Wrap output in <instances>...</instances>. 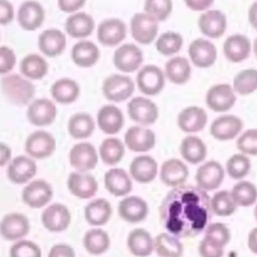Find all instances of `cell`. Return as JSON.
<instances>
[{
	"label": "cell",
	"instance_id": "18",
	"mask_svg": "<svg viewBox=\"0 0 257 257\" xmlns=\"http://www.w3.org/2000/svg\"><path fill=\"white\" fill-rule=\"evenodd\" d=\"M225 171L222 165L212 160L205 162L197 169L195 180L198 188L209 192L218 189L223 183Z\"/></svg>",
	"mask_w": 257,
	"mask_h": 257
},
{
	"label": "cell",
	"instance_id": "11",
	"mask_svg": "<svg viewBox=\"0 0 257 257\" xmlns=\"http://www.w3.org/2000/svg\"><path fill=\"white\" fill-rule=\"evenodd\" d=\"M130 27L133 38L137 42L147 45L156 39L159 22L146 12H138L131 18Z\"/></svg>",
	"mask_w": 257,
	"mask_h": 257
},
{
	"label": "cell",
	"instance_id": "64",
	"mask_svg": "<svg viewBox=\"0 0 257 257\" xmlns=\"http://www.w3.org/2000/svg\"><path fill=\"white\" fill-rule=\"evenodd\" d=\"M0 38H1V33H0Z\"/></svg>",
	"mask_w": 257,
	"mask_h": 257
},
{
	"label": "cell",
	"instance_id": "14",
	"mask_svg": "<svg viewBox=\"0 0 257 257\" xmlns=\"http://www.w3.org/2000/svg\"><path fill=\"white\" fill-rule=\"evenodd\" d=\"M30 231L29 219L21 213H8L0 220V235L7 241L23 239Z\"/></svg>",
	"mask_w": 257,
	"mask_h": 257
},
{
	"label": "cell",
	"instance_id": "47",
	"mask_svg": "<svg viewBox=\"0 0 257 257\" xmlns=\"http://www.w3.org/2000/svg\"><path fill=\"white\" fill-rule=\"evenodd\" d=\"M183 43L184 39L180 33L176 31H166L158 37L156 48L160 54L164 56H172L181 50Z\"/></svg>",
	"mask_w": 257,
	"mask_h": 257
},
{
	"label": "cell",
	"instance_id": "51",
	"mask_svg": "<svg viewBox=\"0 0 257 257\" xmlns=\"http://www.w3.org/2000/svg\"><path fill=\"white\" fill-rule=\"evenodd\" d=\"M238 151L246 156H257V128H248L236 142Z\"/></svg>",
	"mask_w": 257,
	"mask_h": 257
},
{
	"label": "cell",
	"instance_id": "13",
	"mask_svg": "<svg viewBox=\"0 0 257 257\" xmlns=\"http://www.w3.org/2000/svg\"><path fill=\"white\" fill-rule=\"evenodd\" d=\"M236 99V92L228 83H218L212 85L207 90L205 96L207 106L216 112L228 111L234 106Z\"/></svg>",
	"mask_w": 257,
	"mask_h": 257
},
{
	"label": "cell",
	"instance_id": "2",
	"mask_svg": "<svg viewBox=\"0 0 257 257\" xmlns=\"http://www.w3.org/2000/svg\"><path fill=\"white\" fill-rule=\"evenodd\" d=\"M0 90L7 101L17 106L28 105L35 95L32 81L17 73L3 75L0 79Z\"/></svg>",
	"mask_w": 257,
	"mask_h": 257
},
{
	"label": "cell",
	"instance_id": "56",
	"mask_svg": "<svg viewBox=\"0 0 257 257\" xmlns=\"http://www.w3.org/2000/svg\"><path fill=\"white\" fill-rule=\"evenodd\" d=\"M86 0H57V6L60 11L68 14L78 12L85 4Z\"/></svg>",
	"mask_w": 257,
	"mask_h": 257
},
{
	"label": "cell",
	"instance_id": "43",
	"mask_svg": "<svg viewBox=\"0 0 257 257\" xmlns=\"http://www.w3.org/2000/svg\"><path fill=\"white\" fill-rule=\"evenodd\" d=\"M154 251L159 257H182L184 246L180 238L170 233H160L154 239Z\"/></svg>",
	"mask_w": 257,
	"mask_h": 257
},
{
	"label": "cell",
	"instance_id": "25",
	"mask_svg": "<svg viewBox=\"0 0 257 257\" xmlns=\"http://www.w3.org/2000/svg\"><path fill=\"white\" fill-rule=\"evenodd\" d=\"M96 123L103 134L113 136L122 128L124 116L121 109L116 105L104 104L97 111Z\"/></svg>",
	"mask_w": 257,
	"mask_h": 257
},
{
	"label": "cell",
	"instance_id": "50",
	"mask_svg": "<svg viewBox=\"0 0 257 257\" xmlns=\"http://www.w3.org/2000/svg\"><path fill=\"white\" fill-rule=\"evenodd\" d=\"M10 257H41L40 247L31 240L21 239L15 241L10 247Z\"/></svg>",
	"mask_w": 257,
	"mask_h": 257
},
{
	"label": "cell",
	"instance_id": "54",
	"mask_svg": "<svg viewBox=\"0 0 257 257\" xmlns=\"http://www.w3.org/2000/svg\"><path fill=\"white\" fill-rule=\"evenodd\" d=\"M17 62L15 51L6 45L0 46V75L11 73Z\"/></svg>",
	"mask_w": 257,
	"mask_h": 257
},
{
	"label": "cell",
	"instance_id": "63",
	"mask_svg": "<svg viewBox=\"0 0 257 257\" xmlns=\"http://www.w3.org/2000/svg\"><path fill=\"white\" fill-rule=\"evenodd\" d=\"M254 217H255V219L257 221V204H256V206L254 208Z\"/></svg>",
	"mask_w": 257,
	"mask_h": 257
},
{
	"label": "cell",
	"instance_id": "58",
	"mask_svg": "<svg viewBox=\"0 0 257 257\" xmlns=\"http://www.w3.org/2000/svg\"><path fill=\"white\" fill-rule=\"evenodd\" d=\"M186 6L193 11H205L209 9L214 0H184Z\"/></svg>",
	"mask_w": 257,
	"mask_h": 257
},
{
	"label": "cell",
	"instance_id": "23",
	"mask_svg": "<svg viewBox=\"0 0 257 257\" xmlns=\"http://www.w3.org/2000/svg\"><path fill=\"white\" fill-rule=\"evenodd\" d=\"M117 213L120 219L127 223L137 224L143 222L149 214V205L139 196L124 197L117 206Z\"/></svg>",
	"mask_w": 257,
	"mask_h": 257
},
{
	"label": "cell",
	"instance_id": "41",
	"mask_svg": "<svg viewBox=\"0 0 257 257\" xmlns=\"http://www.w3.org/2000/svg\"><path fill=\"white\" fill-rule=\"evenodd\" d=\"M83 247L90 255L98 256L105 253L110 247V238L106 231L95 227L85 232L83 236Z\"/></svg>",
	"mask_w": 257,
	"mask_h": 257
},
{
	"label": "cell",
	"instance_id": "8",
	"mask_svg": "<svg viewBox=\"0 0 257 257\" xmlns=\"http://www.w3.org/2000/svg\"><path fill=\"white\" fill-rule=\"evenodd\" d=\"M53 197V189L45 180L30 181L25 185L21 193V199L25 205L32 209L45 207Z\"/></svg>",
	"mask_w": 257,
	"mask_h": 257
},
{
	"label": "cell",
	"instance_id": "10",
	"mask_svg": "<svg viewBox=\"0 0 257 257\" xmlns=\"http://www.w3.org/2000/svg\"><path fill=\"white\" fill-rule=\"evenodd\" d=\"M112 61L114 67L120 72H135L144 61V53L138 45L124 43L114 50Z\"/></svg>",
	"mask_w": 257,
	"mask_h": 257
},
{
	"label": "cell",
	"instance_id": "6",
	"mask_svg": "<svg viewBox=\"0 0 257 257\" xmlns=\"http://www.w3.org/2000/svg\"><path fill=\"white\" fill-rule=\"evenodd\" d=\"M165 73L155 64L143 66L136 77V83L139 90L148 96L159 94L165 87Z\"/></svg>",
	"mask_w": 257,
	"mask_h": 257
},
{
	"label": "cell",
	"instance_id": "40",
	"mask_svg": "<svg viewBox=\"0 0 257 257\" xmlns=\"http://www.w3.org/2000/svg\"><path fill=\"white\" fill-rule=\"evenodd\" d=\"M191 64L185 56H173L165 65V76L175 84H184L191 77Z\"/></svg>",
	"mask_w": 257,
	"mask_h": 257
},
{
	"label": "cell",
	"instance_id": "55",
	"mask_svg": "<svg viewBox=\"0 0 257 257\" xmlns=\"http://www.w3.org/2000/svg\"><path fill=\"white\" fill-rule=\"evenodd\" d=\"M15 18L13 4L9 0H0V25L10 24Z\"/></svg>",
	"mask_w": 257,
	"mask_h": 257
},
{
	"label": "cell",
	"instance_id": "39",
	"mask_svg": "<svg viewBox=\"0 0 257 257\" xmlns=\"http://www.w3.org/2000/svg\"><path fill=\"white\" fill-rule=\"evenodd\" d=\"M180 154L182 158L192 165L202 163L207 157L206 144L196 136L185 137L180 145Z\"/></svg>",
	"mask_w": 257,
	"mask_h": 257
},
{
	"label": "cell",
	"instance_id": "57",
	"mask_svg": "<svg viewBox=\"0 0 257 257\" xmlns=\"http://www.w3.org/2000/svg\"><path fill=\"white\" fill-rule=\"evenodd\" d=\"M47 257H75V251L68 244L58 243L50 248Z\"/></svg>",
	"mask_w": 257,
	"mask_h": 257
},
{
	"label": "cell",
	"instance_id": "17",
	"mask_svg": "<svg viewBox=\"0 0 257 257\" xmlns=\"http://www.w3.org/2000/svg\"><path fill=\"white\" fill-rule=\"evenodd\" d=\"M37 172V166L34 159L29 156H17L8 163L6 171L9 181L16 185H24L29 183Z\"/></svg>",
	"mask_w": 257,
	"mask_h": 257
},
{
	"label": "cell",
	"instance_id": "29",
	"mask_svg": "<svg viewBox=\"0 0 257 257\" xmlns=\"http://www.w3.org/2000/svg\"><path fill=\"white\" fill-rule=\"evenodd\" d=\"M188 177L189 169L183 161L172 158L168 159L162 164L160 178L164 185L175 188L185 184Z\"/></svg>",
	"mask_w": 257,
	"mask_h": 257
},
{
	"label": "cell",
	"instance_id": "20",
	"mask_svg": "<svg viewBox=\"0 0 257 257\" xmlns=\"http://www.w3.org/2000/svg\"><path fill=\"white\" fill-rule=\"evenodd\" d=\"M66 36L65 33L57 28H48L43 30L37 39V46L46 57H57L66 48Z\"/></svg>",
	"mask_w": 257,
	"mask_h": 257
},
{
	"label": "cell",
	"instance_id": "3",
	"mask_svg": "<svg viewBox=\"0 0 257 257\" xmlns=\"http://www.w3.org/2000/svg\"><path fill=\"white\" fill-rule=\"evenodd\" d=\"M136 88L134 80L124 74L113 73L104 78L101 85L103 96L112 102H121L130 98Z\"/></svg>",
	"mask_w": 257,
	"mask_h": 257
},
{
	"label": "cell",
	"instance_id": "60",
	"mask_svg": "<svg viewBox=\"0 0 257 257\" xmlns=\"http://www.w3.org/2000/svg\"><path fill=\"white\" fill-rule=\"evenodd\" d=\"M248 20L250 25L257 30V0L254 1L249 7Z\"/></svg>",
	"mask_w": 257,
	"mask_h": 257
},
{
	"label": "cell",
	"instance_id": "1",
	"mask_svg": "<svg viewBox=\"0 0 257 257\" xmlns=\"http://www.w3.org/2000/svg\"><path fill=\"white\" fill-rule=\"evenodd\" d=\"M210 197L192 185L171 190L160 206V219L168 233L178 238H192L205 231L211 219Z\"/></svg>",
	"mask_w": 257,
	"mask_h": 257
},
{
	"label": "cell",
	"instance_id": "27",
	"mask_svg": "<svg viewBox=\"0 0 257 257\" xmlns=\"http://www.w3.org/2000/svg\"><path fill=\"white\" fill-rule=\"evenodd\" d=\"M252 49L250 39L241 33H235L226 38L223 44V53L227 60L233 63L242 62L248 58Z\"/></svg>",
	"mask_w": 257,
	"mask_h": 257
},
{
	"label": "cell",
	"instance_id": "59",
	"mask_svg": "<svg viewBox=\"0 0 257 257\" xmlns=\"http://www.w3.org/2000/svg\"><path fill=\"white\" fill-rule=\"evenodd\" d=\"M12 159V151L8 145L0 142V167L8 165Z\"/></svg>",
	"mask_w": 257,
	"mask_h": 257
},
{
	"label": "cell",
	"instance_id": "7",
	"mask_svg": "<svg viewBox=\"0 0 257 257\" xmlns=\"http://www.w3.org/2000/svg\"><path fill=\"white\" fill-rule=\"evenodd\" d=\"M70 166L76 172L88 173L98 163V153L95 147L88 142H80L73 145L68 154Z\"/></svg>",
	"mask_w": 257,
	"mask_h": 257
},
{
	"label": "cell",
	"instance_id": "16",
	"mask_svg": "<svg viewBox=\"0 0 257 257\" xmlns=\"http://www.w3.org/2000/svg\"><path fill=\"white\" fill-rule=\"evenodd\" d=\"M125 23L115 17L103 19L96 28V38L103 46H116L126 37Z\"/></svg>",
	"mask_w": 257,
	"mask_h": 257
},
{
	"label": "cell",
	"instance_id": "31",
	"mask_svg": "<svg viewBox=\"0 0 257 257\" xmlns=\"http://www.w3.org/2000/svg\"><path fill=\"white\" fill-rule=\"evenodd\" d=\"M72 62L81 68L92 67L100 57V51L97 45L86 39L78 40L70 50Z\"/></svg>",
	"mask_w": 257,
	"mask_h": 257
},
{
	"label": "cell",
	"instance_id": "52",
	"mask_svg": "<svg viewBox=\"0 0 257 257\" xmlns=\"http://www.w3.org/2000/svg\"><path fill=\"white\" fill-rule=\"evenodd\" d=\"M205 235L211 237L224 247L230 242L231 239L229 228L225 224L220 222L208 224V226L205 229Z\"/></svg>",
	"mask_w": 257,
	"mask_h": 257
},
{
	"label": "cell",
	"instance_id": "21",
	"mask_svg": "<svg viewBox=\"0 0 257 257\" xmlns=\"http://www.w3.org/2000/svg\"><path fill=\"white\" fill-rule=\"evenodd\" d=\"M243 121L234 114H223L216 117L210 125L211 136L218 141H230L239 136Z\"/></svg>",
	"mask_w": 257,
	"mask_h": 257
},
{
	"label": "cell",
	"instance_id": "36",
	"mask_svg": "<svg viewBox=\"0 0 257 257\" xmlns=\"http://www.w3.org/2000/svg\"><path fill=\"white\" fill-rule=\"evenodd\" d=\"M112 214L110 203L104 198H98L90 201L84 208V218L86 222L93 227L105 225Z\"/></svg>",
	"mask_w": 257,
	"mask_h": 257
},
{
	"label": "cell",
	"instance_id": "33",
	"mask_svg": "<svg viewBox=\"0 0 257 257\" xmlns=\"http://www.w3.org/2000/svg\"><path fill=\"white\" fill-rule=\"evenodd\" d=\"M104 187L114 197H125L133 190L131 176L121 168H111L105 172Z\"/></svg>",
	"mask_w": 257,
	"mask_h": 257
},
{
	"label": "cell",
	"instance_id": "30",
	"mask_svg": "<svg viewBox=\"0 0 257 257\" xmlns=\"http://www.w3.org/2000/svg\"><path fill=\"white\" fill-rule=\"evenodd\" d=\"M95 21L86 12H75L70 14L64 23L65 32L72 38L85 39L93 32Z\"/></svg>",
	"mask_w": 257,
	"mask_h": 257
},
{
	"label": "cell",
	"instance_id": "9",
	"mask_svg": "<svg viewBox=\"0 0 257 257\" xmlns=\"http://www.w3.org/2000/svg\"><path fill=\"white\" fill-rule=\"evenodd\" d=\"M16 19L23 30L35 31L45 20V9L37 0H25L17 9Z\"/></svg>",
	"mask_w": 257,
	"mask_h": 257
},
{
	"label": "cell",
	"instance_id": "24",
	"mask_svg": "<svg viewBox=\"0 0 257 257\" xmlns=\"http://www.w3.org/2000/svg\"><path fill=\"white\" fill-rule=\"evenodd\" d=\"M188 53L193 64L200 68L211 67L217 59V48L210 40L197 38L188 48Z\"/></svg>",
	"mask_w": 257,
	"mask_h": 257
},
{
	"label": "cell",
	"instance_id": "4",
	"mask_svg": "<svg viewBox=\"0 0 257 257\" xmlns=\"http://www.w3.org/2000/svg\"><path fill=\"white\" fill-rule=\"evenodd\" d=\"M24 150L30 158L43 160L49 158L55 152L56 140L51 133L45 130H36L26 138Z\"/></svg>",
	"mask_w": 257,
	"mask_h": 257
},
{
	"label": "cell",
	"instance_id": "37",
	"mask_svg": "<svg viewBox=\"0 0 257 257\" xmlns=\"http://www.w3.org/2000/svg\"><path fill=\"white\" fill-rule=\"evenodd\" d=\"M126 245L128 251L136 257H148L154 251V239L143 228H136L128 233Z\"/></svg>",
	"mask_w": 257,
	"mask_h": 257
},
{
	"label": "cell",
	"instance_id": "15",
	"mask_svg": "<svg viewBox=\"0 0 257 257\" xmlns=\"http://www.w3.org/2000/svg\"><path fill=\"white\" fill-rule=\"evenodd\" d=\"M70 222V211L61 203H53L42 211L41 223L49 232L60 233L69 227Z\"/></svg>",
	"mask_w": 257,
	"mask_h": 257
},
{
	"label": "cell",
	"instance_id": "32",
	"mask_svg": "<svg viewBox=\"0 0 257 257\" xmlns=\"http://www.w3.org/2000/svg\"><path fill=\"white\" fill-rule=\"evenodd\" d=\"M158 175V163L149 155H141L131 162L130 176L140 184L153 182Z\"/></svg>",
	"mask_w": 257,
	"mask_h": 257
},
{
	"label": "cell",
	"instance_id": "61",
	"mask_svg": "<svg viewBox=\"0 0 257 257\" xmlns=\"http://www.w3.org/2000/svg\"><path fill=\"white\" fill-rule=\"evenodd\" d=\"M248 248L257 255V227L253 228L248 234Z\"/></svg>",
	"mask_w": 257,
	"mask_h": 257
},
{
	"label": "cell",
	"instance_id": "45",
	"mask_svg": "<svg viewBox=\"0 0 257 257\" xmlns=\"http://www.w3.org/2000/svg\"><path fill=\"white\" fill-rule=\"evenodd\" d=\"M210 207L213 214L220 217H229L236 212L238 206L235 204L229 191L221 190L210 198Z\"/></svg>",
	"mask_w": 257,
	"mask_h": 257
},
{
	"label": "cell",
	"instance_id": "62",
	"mask_svg": "<svg viewBox=\"0 0 257 257\" xmlns=\"http://www.w3.org/2000/svg\"><path fill=\"white\" fill-rule=\"evenodd\" d=\"M253 51H254V54H255V56L257 57V37L255 38V40H254V43H253Z\"/></svg>",
	"mask_w": 257,
	"mask_h": 257
},
{
	"label": "cell",
	"instance_id": "12",
	"mask_svg": "<svg viewBox=\"0 0 257 257\" xmlns=\"http://www.w3.org/2000/svg\"><path fill=\"white\" fill-rule=\"evenodd\" d=\"M127 113L132 120L140 125H151L159 117L157 104L148 97L135 96L127 103Z\"/></svg>",
	"mask_w": 257,
	"mask_h": 257
},
{
	"label": "cell",
	"instance_id": "5",
	"mask_svg": "<svg viewBox=\"0 0 257 257\" xmlns=\"http://www.w3.org/2000/svg\"><path fill=\"white\" fill-rule=\"evenodd\" d=\"M28 121L37 127L48 126L54 122L57 116V107L53 100L40 97L33 99L26 110Z\"/></svg>",
	"mask_w": 257,
	"mask_h": 257
},
{
	"label": "cell",
	"instance_id": "44",
	"mask_svg": "<svg viewBox=\"0 0 257 257\" xmlns=\"http://www.w3.org/2000/svg\"><path fill=\"white\" fill-rule=\"evenodd\" d=\"M235 204L239 207H250L257 201V188L249 181H240L230 191Z\"/></svg>",
	"mask_w": 257,
	"mask_h": 257
},
{
	"label": "cell",
	"instance_id": "49",
	"mask_svg": "<svg viewBox=\"0 0 257 257\" xmlns=\"http://www.w3.org/2000/svg\"><path fill=\"white\" fill-rule=\"evenodd\" d=\"M144 10L158 22L165 21L173 10V0H145Z\"/></svg>",
	"mask_w": 257,
	"mask_h": 257
},
{
	"label": "cell",
	"instance_id": "46",
	"mask_svg": "<svg viewBox=\"0 0 257 257\" xmlns=\"http://www.w3.org/2000/svg\"><path fill=\"white\" fill-rule=\"evenodd\" d=\"M233 89L240 95H248L257 90V69L240 70L233 78Z\"/></svg>",
	"mask_w": 257,
	"mask_h": 257
},
{
	"label": "cell",
	"instance_id": "38",
	"mask_svg": "<svg viewBox=\"0 0 257 257\" xmlns=\"http://www.w3.org/2000/svg\"><path fill=\"white\" fill-rule=\"evenodd\" d=\"M95 130V120L84 111L73 113L67 122L69 136L74 140H85L89 138Z\"/></svg>",
	"mask_w": 257,
	"mask_h": 257
},
{
	"label": "cell",
	"instance_id": "35",
	"mask_svg": "<svg viewBox=\"0 0 257 257\" xmlns=\"http://www.w3.org/2000/svg\"><path fill=\"white\" fill-rule=\"evenodd\" d=\"M21 75L29 80H40L44 78L49 70V64L45 57L38 53L26 54L19 63Z\"/></svg>",
	"mask_w": 257,
	"mask_h": 257
},
{
	"label": "cell",
	"instance_id": "34",
	"mask_svg": "<svg viewBox=\"0 0 257 257\" xmlns=\"http://www.w3.org/2000/svg\"><path fill=\"white\" fill-rule=\"evenodd\" d=\"M50 94L56 103L70 104L80 95V86L76 80L70 77H60L56 79L51 87Z\"/></svg>",
	"mask_w": 257,
	"mask_h": 257
},
{
	"label": "cell",
	"instance_id": "19",
	"mask_svg": "<svg viewBox=\"0 0 257 257\" xmlns=\"http://www.w3.org/2000/svg\"><path fill=\"white\" fill-rule=\"evenodd\" d=\"M156 145V134L144 125H133L124 134V146L135 153H147Z\"/></svg>",
	"mask_w": 257,
	"mask_h": 257
},
{
	"label": "cell",
	"instance_id": "42",
	"mask_svg": "<svg viewBox=\"0 0 257 257\" xmlns=\"http://www.w3.org/2000/svg\"><path fill=\"white\" fill-rule=\"evenodd\" d=\"M97 153L103 164L114 166L123 158L125 154V146L119 139L109 137L101 142Z\"/></svg>",
	"mask_w": 257,
	"mask_h": 257
},
{
	"label": "cell",
	"instance_id": "53",
	"mask_svg": "<svg viewBox=\"0 0 257 257\" xmlns=\"http://www.w3.org/2000/svg\"><path fill=\"white\" fill-rule=\"evenodd\" d=\"M199 254L201 257H223L224 246L211 237L204 235L199 244Z\"/></svg>",
	"mask_w": 257,
	"mask_h": 257
},
{
	"label": "cell",
	"instance_id": "26",
	"mask_svg": "<svg viewBox=\"0 0 257 257\" xmlns=\"http://www.w3.org/2000/svg\"><path fill=\"white\" fill-rule=\"evenodd\" d=\"M198 26L205 36L209 38H219L227 29V17L220 10H207L200 15Z\"/></svg>",
	"mask_w": 257,
	"mask_h": 257
},
{
	"label": "cell",
	"instance_id": "28",
	"mask_svg": "<svg viewBox=\"0 0 257 257\" xmlns=\"http://www.w3.org/2000/svg\"><path fill=\"white\" fill-rule=\"evenodd\" d=\"M208 115L204 108L197 105H190L182 109L177 117V123L184 133L201 132L207 124Z\"/></svg>",
	"mask_w": 257,
	"mask_h": 257
},
{
	"label": "cell",
	"instance_id": "22",
	"mask_svg": "<svg viewBox=\"0 0 257 257\" xmlns=\"http://www.w3.org/2000/svg\"><path fill=\"white\" fill-rule=\"evenodd\" d=\"M67 188L76 198L88 200L96 194L98 184L91 174L74 171L67 178Z\"/></svg>",
	"mask_w": 257,
	"mask_h": 257
},
{
	"label": "cell",
	"instance_id": "48",
	"mask_svg": "<svg viewBox=\"0 0 257 257\" xmlns=\"http://www.w3.org/2000/svg\"><path fill=\"white\" fill-rule=\"evenodd\" d=\"M250 169V159L242 153L232 155L226 162V172L233 180H242L249 174Z\"/></svg>",
	"mask_w": 257,
	"mask_h": 257
}]
</instances>
